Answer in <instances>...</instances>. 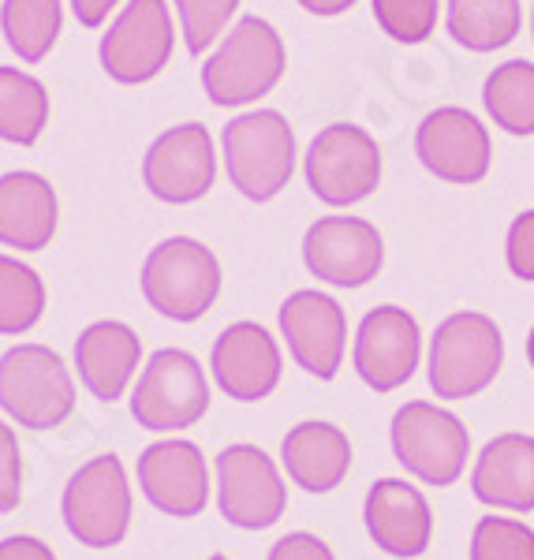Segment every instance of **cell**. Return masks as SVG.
<instances>
[{"instance_id": "1", "label": "cell", "mask_w": 534, "mask_h": 560, "mask_svg": "<svg viewBox=\"0 0 534 560\" xmlns=\"http://www.w3.org/2000/svg\"><path fill=\"white\" fill-rule=\"evenodd\" d=\"M288 49L277 26L247 15L221 38L202 65V90L217 108L255 105L285 79Z\"/></svg>"}, {"instance_id": "2", "label": "cell", "mask_w": 534, "mask_h": 560, "mask_svg": "<svg viewBox=\"0 0 534 560\" xmlns=\"http://www.w3.org/2000/svg\"><path fill=\"white\" fill-rule=\"evenodd\" d=\"M221 153L232 187L247 202H274L295 173V131L274 108H251L224 124Z\"/></svg>"}, {"instance_id": "3", "label": "cell", "mask_w": 534, "mask_h": 560, "mask_svg": "<svg viewBox=\"0 0 534 560\" xmlns=\"http://www.w3.org/2000/svg\"><path fill=\"white\" fill-rule=\"evenodd\" d=\"M504 366V337L490 314L460 311L433 329L427 374L438 400H471L497 382Z\"/></svg>"}, {"instance_id": "4", "label": "cell", "mask_w": 534, "mask_h": 560, "mask_svg": "<svg viewBox=\"0 0 534 560\" xmlns=\"http://www.w3.org/2000/svg\"><path fill=\"white\" fill-rule=\"evenodd\" d=\"M142 295L169 322H198L221 295V261L198 240L172 236L142 266Z\"/></svg>"}, {"instance_id": "5", "label": "cell", "mask_w": 534, "mask_h": 560, "mask_svg": "<svg viewBox=\"0 0 534 560\" xmlns=\"http://www.w3.org/2000/svg\"><path fill=\"white\" fill-rule=\"evenodd\" d=\"M393 456L411 478L427 486H452L464 478L471 433L452 411L430 400H411L396 408L388 422Z\"/></svg>"}, {"instance_id": "6", "label": "cell", "mask_w": 534, "mask_h": 560, "mask_svg": "<svg viewBox=\"0 0 534 560\" xmlns=\"http://www.w3.org/2000/svg\"><path fill=\"white\" fill-rule=\"evenodd\" d=\"M306 187L333 210H348L370 198L382 184V147L359 124H329L318 131L303 161Z\"/></svg>"}, {"instance_id": "7", "label": "cell", "mask_w": 534, "mask_h": 560, "mask_svg": "<svg viewBox=\"0 0 534 560\" xmlns=\"http://www.w3.org/2000/svg\"><path fill=\"white\" fill-rule=\"evenodd\" d=\"M0 408L26 430H53L76 408L65 359L45 345H20L0 355Z\"/></svg>"}, {"instance_id": "8", "label": "cell", "mask_w": 534, "mask_h": 560, "mask_svg": "<svg viewBox=\"0 0 534 560\" xmlns=\"http://www.w3.org/2000/svg\"><path fill=\"white\" fill-rule=\"evenodd\" d=\"M210 408V385L195 355L179 348H161L131 393V415L142 430H187Z\"/></svg>"}, {"instance_id": "9", "label": "cell", "mask_w": 534, "mask_h": 560, "mask_svg": "<svg viewBox=\"0 0 534 560\" xmlns=\"http://www.w3.org/2000/svg\"><path fill=\"white\" fill-rule=\"evenodd\" d=\"M172 45H176V31H172L165 0H128V8L116 15L97 45V57L113 83L142 86L169 68Z\"/></svg>"}, {"instance_id": "10", "label": "cell", "mask_w": 534, "mask_h": 560, "mask_svg": "<svg viewBox=\"0 0 534 560\" xmlns=\"http://www.w3.org/2000/svg\"><path fill=\"white\" fill-rule=\"evenodd\" d=\"M71 538L90 549H108L128 535L131 490L124 464L116 456H97L71 475L65 501H60Z\"/></svg>"}, {"instance_id": "11", "label": "cell", "mask_w": 534, "mask_h": 560, "mask_svg": "<svg viewBox=\"0 0 534 560\" xmlns=\"http://www.w3.org/2000/svg\"><path fill=\"white\" fill-rule=\"evenodd\" d=\"M415 153L430 176L445 184L471 187L483 184L494 165V139L475 113L460 105L433 108L415 128Z\"/></svg>"}, {"instance_id": "12", "label": "cell", "mask_w": 534, "mask_h": 560, "mask_svg": "<svg viewBox=\"0 0 534 560\" xmlns=\"http://www.w3.org/2000/svg\"><path fill=\"white\" fill-rule=\"evenodd\" d=\"M303 261L329 288H367L385 266V240L363 217L333 213L306 229Z\"/></svg>"}, {"instance_id": "13", "label": "cell", "mask_w": 534, "mask_h": 560, "mask_svg": "<svg viewBox=\"0 0 534 560\" xmlns=\"http://www.w3.org/2000/svg\"><path fill=\"white\" fill-rule=\"evenodd\" d=\"M217 509L240 530H266L285 516L288 490L277 464L255 445H232L217 456Z\"/></svg>"}, {"instance_id": "14", "label": "cell", "mask_w": 534, "mask_h": 560, "mask_svg": "<svg viewBox=\"0 0 534 560\" xmlns=\"http://www.w3.org/2000/svg\"><path fill=\"white\" fill-rule=\"evenodd\" d=\"M217 179V153L206 124H176L150 142L142 158V184L169 206H187L210 195Z\"/></svg>"}, {"instance_id": "15", "label": "cell", "mask_w": 534, "mask_h": 560, "mask_svg": "<svg viewBox=\"0 0 534 560\" xmlns=\"http://www.w3.org/2000/svg\"><path fill=\"white\" fill-rule=\"evenodd\" d=\"M422 359V329L404 306H374L356 332L351 363H356L359 382L374 393H393L407 385L419 370Z\"/></svg>"}, {"instance_id": "16", "label": "cell", "mask_w": 534, "mask_h": 560, "mask_svg": "<svg viewBox=\"0 0 534 560\" xmlns=\"http://www.w3.org/2000/svg\"><path fill=\"white\" fill-rule=\"evenodd\" d=\"M280 337H285L292 359L318 382H333L344 366L348 348V318L344 306L318 288L292 292L280 303Z\"/></svg>"}, {"instance_id": "17", "label": "cell", "mask_w": 534, "mask_h": 560, "mask_svg": "<svg viewBox=\"0 0 534 560\" xmlns=\"http://www.w3.org/2000/svg\"><path fill=\"white\" fill-rule=\"evenodd\" d=\"M210 370L217 377V385L240 404H255L266 400L269 393L280 385V348L274 340V332L258 322H235L217 337Z\"/></svg>"}, {"instance_id": "18", "label": "cell", "mask_w": 534, "mask_h": 560, "mask_svg": "<svg viewBox=\"0 0 534 560\" xmlns=\"http://www.w3.org/2000/svg\"><path fill=\"white\" fill-rule=\"evenodd\" d=\"M367 535L382 553L396 560H415L430 549L433 512L430 501L404 478H378L363 504Z\"/></svg>"}, {"instance_id": "19", "label": "cell", "mask_w": 534, "mask_h": 560, "mask_svg": "<svg viewBox=\"0 0 534 560\" xmlns=\"http://www.w3.org/2000/svg\"><path fill=\"white\" fill-rule=\"evenodd\" d=\"M139 486L165 516H198L210 501L206 459L191 441H153L139 456Z\"/></svg>"}, {"instance_id": "20", "label": "cell", "mask_w": 534, "mask_h": 560, "mask_svg": "<svg viewBox=\"0 0 534 560\" xmlns=\"http://www.w3.org/2000/svg\"><path fill=\"white\" fill-rule=\"evenodd\" d=\"M471 493L486 509L534 512V438L501 433L478 453L471 471Z\"/></svg>"}, {"instance_id": "21", "label": "cell", "mask_w": 534, "mask_h": 560, "mask_svg": "<svg viewBox=\"0 0 534 560\" xmlns=\"http://www.w3.org/2000/svg\"><path fill=\"white\" fill-rule=\"evenodd\" d=\"M280 464L288 478L306 493H333L351 471V441L325 419H306L288 430L280 445Z\"/></svg>"}, {"instance_id": "22", "label": "cell", "mask_w": 534, "mask_h": 560, "mask_svg": "<svg viewBox=\"0 0 534 560\" xmlns=\"http://www.w3.org/2000/svg\"><path fill=\"white\" fill-rule=\"evenodd\" d=\"M57 191L38 173L0 176V243L15 250H45L57 236Z\"/></svg>"}, {"instance_id": "23", "label": "cell", "mask_w": 534, "mask_h": 560, "mask_svg": "<svg viewBox=\"0 0 534 560\" xmlns=\"http://www.w3.org/2000/svg\"><path fill=\"white\" fill-rule=\"evenodd\" d=\"M142 345L139 332L124 322H94L79 332L76 340V366L83 382L97 400L113 404L124 396L135 366H139Z\"/></svg>"}, {"instance_id": "24", "label": "cell", "mask_w": 534, "mask_h": 560, "mask_svg": "<svg viewBox=\"0 0 534 560\" xmlns=\"http://www.w3.org/2000/svg\"><path fill=\"white\" fill-rule=\"evenodd\" d=\"M449 38L467 52L509 49L523 31L520 0H449Z\"/></svg>"}, {"instance_id": "25", "label": "cell", "mask_w": 534, "mask_h": 560, "mask_svg": "<svg viewBox=\"0 0 534 560\" xmlns=\"http://www.w3.org/2000/svg\"><path fill=\"white\" fill-rule=\"evenodd\" d=\"M483 105L497 131L512 139L534 135V65L531 60H504L486 75Z\"/></svg>"}, {"instance_id": "26", "label": "cell", "mask_w": 534, "mask_h": 560, "mask_svg": "<svg viewBox=\"0 0 534 560\" xmlns=\"http://www.w3.org/2000/svg\"><path fill=\"white\" fill-rule=\"evenodd\" d=\"M49 124V90L20 68H0V139L34 147Z\"/></svg>"}, {"instance_id": "27", "label": "cell", "mask_w": 534, "mask_h": 560, "mask_svg": "<svg viewBox=\"0 0 534 560\" xmlns=\"http://www.w3.org/2000/svg\"><path fill=\"white\" fill-rule=\"evenodd\" d=\"M65 23V0H4L0 26L12 52L26 65H42L60 38Z\"/></svg>"}, {"instance_id": "28", "label": "cell", "mask_w": 534, "mask_h": 560, "mask_svg": "<svg viewBox=\"0 0 534 560\" xmlns=\"http://www.w3.org/2000/svg\"><path fill=\"white\" fill-rule=\"evenodd\" d=\"M45 284L26 261L0 255V332L15 337L42 322Z\"/></svg>"}, {"instance_id": "29", "label": "cell", "mask_w": 534, "mask_h": 560, "mask_svg": "<svg viewBox=\"0 0 534 560\" xmlns=\"http://www.w3.org/2000/svg\"><path fill=\"white\" fill-rule=\"evenodd\" d=\"M471 560H534V530L512 516H483L471 535Z\"/></svg>"}, {"instance_id": "30", "label": "cell", "mask_w": 534, "mask_h": 560, "mask_svg": "<svg viewBox=\"0 0 534 560\" xmlns=\"http://www.w3.org/2000/svg\"><path fill=\"white\" fill-rule=\"evenodd\" d=\"M378 26L400 45H422L438 31L441 0H370Z\"/></svg>"}, {"instance_id": "31", "label": "cell", "mask_w": 534, "mask_h": 560, "mask_svg": "<svg viewBox=\"0 0 534 560\" xmlns=\"http://www.w3.org/2000/svg\"><path fill=\"white\" fill-rule=\"evenodd\" d=\"M235 8H240V0H176V20L191 57L213 49V42L229 31Z\"/></svg>"}, {"instance_id": "32", "label": "cell", "mask_w": 534, "mask_h": 560, "mask_svg": "<svg viewBox=\"0 0 534 560\" xmlns=\"http://www.w3.org/2000/svg\"><path fill=\"white\" fill-rule=\"evenodd\" d=\"M504 261H509L515 280L534 284V210H523L509 224V236H504Z\"/></svg>"}, {"instance_id": "33", "label": "cell", "mask_w": 534, "mask_h": 560, "mask_svg": "<svg viewBox=\"0 0 534 560\" xmlns=\"http://www.w3.org/2000/svg\"><path fill=\"white\" fill-rule=\"evenodd\" d=\"M23 493V459H20V445H15V433L0 422V516L20 504Z\"/></svg>"}, {"instance_id": "34", "label": "cell", "mask_w": 534, "mask_h": 560, "mask_svg": "<svg viewBox=\"0 0 534 560\" xmlns=\"http://www.w3.org/2000/svg\"><path fill=\"white\" fill-rule=\"evenodd\" d=\"M266 560H337L333 549L325 546L318 535H306V530H295V535L280 538L274 549H269Z\"/></svg>"}, {"instance_id": "35", "label": "cell", "mask_w": 534, "mask_h": 560, "mask_svg": "<svg viewBox=\"0 0 534 560\" xmlns=\"http://www.w3.org/2000/svg\"><path fill=\"white\" fill-rule=\"evenodd\" d=\"M0 560H57V557L49 553V546H45V541L15 535V538L0 541Z\"/></svg>"}, {"instance_id": "36", "label": "cell", "mask_w": 534, "mask_h": 560, "mask_svg": "<svg viewBox=\"0 0 534 560\" xmlns=\"http://www.w3.org/2000/svg\"><path fill=\"white\" fill-rule=\"evenodd\" d=\"M120 4V0H71V12H76V20L83 23V26H102L108 20V12Z\"/></svg>"}, {"instance_id": "37", "label": "cell", "mask_w": 534, "mask_h": 560, "mask_svg": "<svg viewBox=\"0 0 534 560\" xmlns=\"http://www.w3.org/2000/svg\"><path fill=\"white\" fill-rule=\"evenodd\" d=\"M295 4H300L303 12L318 15V20H337L348 8H356V0H295Z\"/></svg>"}, {"instance_id": "38", "label": "cell", "mask_w": 534, "mask_h": 560, "mask_svg": "<svg viewBox=\"0 0 534 560\" xmlns=\"http://www.w3.org/2000/svg\"><path fill=\"white\" fill-rule=\"evenodd\" d=\"M527 363L534 370V325H531V332H527Z\"/></svg>"}, {"instance_id": "39", "label": "cell", "mask_w": 534, "mask_h": 560, "mask_svg": "<svg viewBox=\"0 0 534 560\" xmlns=\"http://www.w3.org/2000/svg\"><path fill=\"white\" fill-rule=\"evenodd\" d=\"M531 38H534V8H531Z\"/></svg>"}, {"instance_id": "40", "label": "cell", "mask_w": 534, "mask_h": 560, "mask_svg": "<svg viewBox=\"0 0 534 560\" xmlns=\"http://www.w3.org/2000/svg\"><path fill=\"white\" fill-rule=\"evenodd\" d=\"M210 560H229V557H221V553H217V557H210Z\"/></svg>"}]
</instances>
